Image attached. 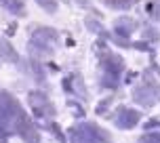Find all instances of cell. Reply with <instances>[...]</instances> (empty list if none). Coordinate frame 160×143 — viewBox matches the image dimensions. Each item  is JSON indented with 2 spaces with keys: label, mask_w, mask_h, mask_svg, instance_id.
<instances>
[{
  "label": "cell",
  "mask_w": 160,
  "mask_h": 143,
  "mask_svg": "<svg viewBox=\"0 0 160 143\" xmlns=\"http://www.w3.org/2000/svg\"><path fill=\"white\" fill-rule=\"evenodd\" d=\"M0 105H2L4 120L8 122V128H11L13 133L23 135L25 141H30V143H38V135H36V131H34L32 122L28 120L25 111L21 110V105L17 103L15 97H11L8 93H0Z\"/></svg>",
  "instance_id": "obj_1"
},
{
  "label": "cell",
  "mask_w": 160,
  "mask_h": 143,
  "mask_svg": "<svg viewBox=\"0 0 160 143\" xmlns=\"http://www.w3.org/2000/svg\"><path fill=\"white\" fill-rule=\"evenodd\" d=\"M101 65H103V86L108 88H116L120 82V74H122V59L118 55H114V53H103L101 57Z\"/></svg>",
  "instance_id": "obj_2"
},
{
  "label": "cell",
  "mask_w": 160,
  "mask_h": 143,
  "mask_svg": "<svg viewBox=\"0 0 160 143\" xmlns=\"http://www.w3.org/2000/svg\"><path fill=\"white\" fill-rule=\"evenodd\" d=\"M158 97H160V86H139L133 91V99H135L137 103L145 105V107L154 105V101Z\"/></svg>",
  "instance_id": "obj_3"
},
{
  "label": "cell",
  "mask_w": 160,
  "mask_h": 143,
  "mask_svg": "<svg viewBox=\"0 0 160 143\" xmlns=\"http://www.w3.org/2000/svg\"><path fill=\"white\" fill-rule=\"evenodd\" d=\"M141 120V114L135 110H128V107H120L116 111V124L120 128H133Z\"/></svg>",
  "instance_id": "obj_4"
},
{
  "label": "cell",
  "mask_w": 160,
  "mask_h": 143,
  "mask_svg": "<svg viewBox=\"0 0 160 143\" xmlns=\"http://www.w3.org/2000/svg\"><path fill=\"white\" fill-rule=\"evenodd\" d=\"M32 40L53 47V44H57V40H59V34H57L53 27H36L32 32Z\"/></svg>",
  "instance_id": "obj_5"
},
{
  "label": "cell",
  "mask_w": 160,
  "mask_h": 143,
  "mask_svg": "<svg viewBox=\"0 0 160 143\" xmlns=\"http://www.w3.org/2000/svg\"><path fill=\"white\" fill-rule=\"evenodd\" d=\"M0 61H8V63H17L19 61L15 47L7 38H2V36H0Z\"/></svg>",
  "instance_id": "obj_6"
},
{
  "label": "cell",
  "mask_w": 160,
  "mask_h": 143,
  "mask_svg": "<svg viewBox=\"0 0 160 143\" xmlns=\"http://www.w3.org/2000/svg\"><path fill=\"white\" fill-rule=\"evenodd\" d=\"M30 103L34 105V110L38 114H53V107L42 93H30Z\"/></svg>",
  "instance_id": "obj_7"
},
{
  "label": "cell",
  "mask_w": 160,
  "mask_h": 143,
  "mask_svg": "<svg viewBox=\"0 0 160 143\" xmlns=\"http://www.w3.org/2000/svg\"><path fill=\"white\" fill-rule=\"evenodd\" d=\"M135 27H137V23L133 19H128V17H120L118 21H116V34H118L120 38H127Z\"/></svg>",
  "instance_id": "obj_8"
},
{
  "label": "cell",
  "mask_w": 160,
  "mask_h": 143,
  "mask_svg": "<svg viewBox=\"0 0 160 143\" xmlns=\"http://www.w3.org/2000/svg\"><path fill=\"white\" fill-rule=\"evenodd\" d=\"M28 51H30V55H34V57H47V55H53V47H48V44H42V42H36V40H30V42H28Z\"/></svg>",
  "instance_id": "obj_9"
},
{
  "label": "cell",
  "mask_w": 160,
  "mask_h": 143,
  "mask_svg": "<svg viewBox=\"0 0 160 143\" xmlns=\"http://www.w3.org/2000/svg\"><path fill=\"white\" fill-rule=\"evenodd\" d=\"M2 4H4V8H7L11 15H17V17L25 15V2L23 0H2Z\"/></svg>",
  "instance_id": "obj_10"
},
{
  "label": "cell",
  "mask_w": 160,
  "mask_h": 143,
  "mask_svg": "<svg viewBox=\"0 0 160 143\" xmlns=\"http://www.w3.org/2000/svg\"><path fill=\"white\" fill-rule=\"evenodd\" d=\"M105 4L110 8H120V11H127V8H131L133 4H135L137 0H103Z\"/></svg>",
  "instance_id": "obj_11"
},
{
  "label": "cell",
  "mask_w": 160,
  "mask_h": 143,
  "mask_svg": "<svg viewBox=\"0 0 160 143\" xmlns=\"http://www.w3.org/2000/svg\"><path fill=\"white\" fill-rule=\"evenodd\" d=\"M40 8H44L47 13H55L57 11V0H36Z\"/></svg>",
  "instance_id": "obj_12"
},
{
  "label": "cell",
  "mask_w": 160,
  "mask_h": 143,
  "mask_svg": "<svg viewBox=\"0 0 160 143\" xmlns=\"http://www.w3.org/2000/svg\"><path fill=\"white\" fill-rule=\"evenodd\" d=\"M145 8H148V13H150L152 17H156V19L160 17V2H156V0H150Z\"/></svg>",
  "instance_id": "obj_13"
},
{
  "label": "cell",
  "mask_w": 160,
  "mask_h": 143,
  "mask_svg": "<svg viewBox=\"0 0 160 143\" xmlns=\"http://www.w3.org/2000/svg\"><path fill=\"white\" fill-rule=\"evenodd\" d=\"M143 38L150 40V42H156V40H158V32H156L154 27H145L143 30Z\"/></svg>",
  "instance_id": "obj_14"
},
{
  "label": "cell",
  "mask_w": 160,
  "mask_h": 143,
  "mask_svg": "<svg viewBox=\"0 0 160 143\" xmlns=\"http://www.w3.org/2000/svg\"><path fill=\"white\" fill-rule=\"evenodd\" d=\"M87 27L91 30V32H99V34H103V30H101V25L97 23V21L93 19V17H88V19H87Z\"/></svg>",
  "instance_id": "obj_15"
},
{
  "label": "cell",
  "mask_w": 160,
  "mask_h": 143,
  "mask_svg": "<svg viewBox=\"0 0 160 143\" xmlns=\"http://www.w3.org/2000/svg\"><path fill=\"white\" fill-rule=\"evenodd\" d=\"M141 143H160V135H148V137H143Z\"/></svg>",
  "instance_id": "obj_16"
}]
</instances>
